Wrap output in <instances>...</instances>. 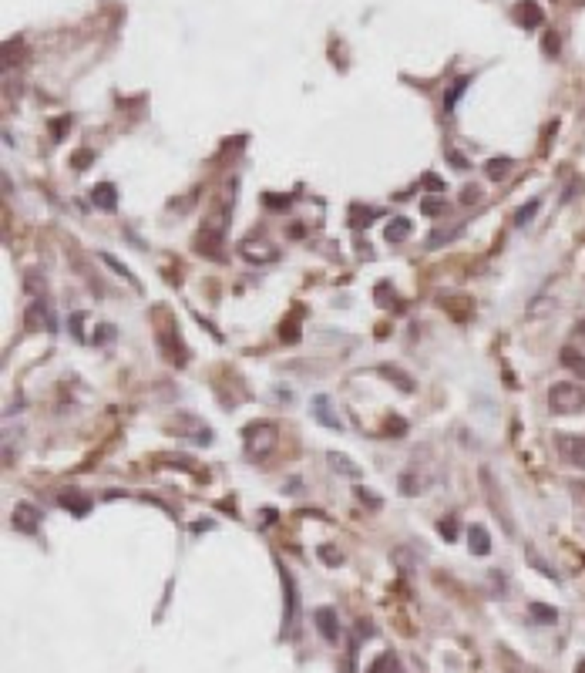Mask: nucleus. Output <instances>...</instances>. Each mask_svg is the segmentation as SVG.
I'll return each instance as SVG.
<instances>
[{
	"label": "nucleus",
	"mask_w": 585,
	"mask_h": 673,
	"mask_svg": "<svg viewBox=\"0 0 585 673\" xmlns=\"http://www.w3.org/2000/svg\"><path fill=\"white\" fill-rule=\"evenodd\" d=\"M548 407H552V414H579L585 411V387L582 384H552Z\"/></svg>",
	"instance_id": "obj_1"
},
{
	"label": "nucleus",
	"mask_w": 585,
	"mask_h": 673,
	"mask_svg": "<svg viewBox=\"0 0 585 673\" xmlns=\"http://www.w3.org/2000/svg\"><path fill=\"white\" fill-rule=\"evenodd\" d=\"M276 424L273 421H253L246 431H242V438H246V451L253 458H266L273 448H276Z\"/></svg>",
	"instance_id": "obj_2"
},
{
	"label": "nucleus",
	"mask_w": 585,
	"mask_h": 673,
	"mask_svg": "<svg viewBox=\"0 0 585 673\" xmlns=\"http://www.w3.org/2000/svg\"><path fill=\"white\" fill-rule=\"evenodd\" d=\"M280 579H283V596H286V610H283V636L296 640L300 630V593H296V579L280 566Z\"/></svg>",
	"instance_id": "obj_3"
},
{
	"label": "nucleus",
	"mask_w": 585,
	"mask_h": 673,
	"mask_svg": "<svg viewBox=\"0 0 585 673\" xmlns=\"http://www.w3.org/2000/svg\"><path fill=\"white\" fill-rule=\"evenodd\" d=\"M555 448L569 465L585 468V434H555Z\"/></svg>",
	"instance_id": "obj_4"
},
{
	"label": "nucleus",
	"mask_w": 585,
	"mask_h": 673,
	"mask_svg": "<svg viewBox=\"0 0 585 673\" xmlns=\"http://www.w3.org/2000/svg\"><path fill=\"white\" fill-rule=\"evenodd\" d=\"M313 418H317L323 428H330V431H344V418L333 414V401L327 394H317V397H313Z\"/></svg>",
	"instance_id": "obj_5"
},
{
	"label": "nucleus",
	"mask_w": 585,
	"mask_h": 673,
	"mask_svg": "<svg viewBox=\"0 0 585 673\" xmlns=\"http://www.w3.org/2000/svg\"><path fill=\"white\" fill-rule=\"evenodd\" d=\"M40 525V512L38 505H31V502H17V508H13V529L24 535H34Z\"/></svg>",
	"instance_id": "obj_6"
},
{
	"label": "nucleus",
	"mask_w": 585,
	"mask_h": 673,
	"mask_svg": "<svg viewBox=\"0 0 585 673\" xmlns=\"http://www.w3.org/2000/svg\"><path fill=\"white\" fill-rule=\"evenodd\" d=\"M515 21L532 31V27H542V21H545V11H542L535 0H518V4H515Z\"/></svg>",
	"instance_id": "obj_7"
},
{
	"label": "nucleus",
	"mask_w": 585,
	"mask_h": 673,
	"mask_svg": "<svg viewBox=\"0 0 585 673\" xmlns=\"http://www.w3.org/2000/svg\"><path fill=\"white\" fill-rule=\"evenodd\" d=\"M313 623L319 626L323 640H330V643H337V640H340V623H337V613H333L330 606H319V610H313Z\"/></svg>",
	"instance_id": "obj_8"
},
{
	"label": "nucleus",
	"mask_w": 585,
	"mask_h": 673,
	"mask_svg": "<svg viewBox=\"0 0 585 673\" xmlns=\"http://www.w3.org/2000/svg\"><path fill=\"white\" fill-rule=\"evenodd\" d=\"M481 482H484V488H488V502H491V508H495L498 515H501V522H505V532H515L511 515L505 512V502L498 498V485H495V478H491V471H488V468H481Z\"/></svg>",
	"instance_id": "obj_9"
},
{
	"label": "nucleus",
	"mask_w": 585,
	"mask_h": 673,
	"mask_svg": "<svg viewBox=\"0 0 585 673\" xmlns=\"http://www.w3.org/2000/svg\"><path fill=\"white\" fill-rule=\"evenodd\" d=\"M91 203L98 205L102 212H115L118 209V189L111 185V182H102V185L91 189Z\"/></svg>",
	"instance_id": "obj_10"
},
{
	"label": "nucleus",
	"mask_w": 585,
	"mask_h": 673,
	"mask_svg": "<svg viewBox=\"0 0 585 673\" xmlns=\"http://www.w3.org/2000/svg\"><path fill=\"white\" fill-rule=\"evenodd\" d=\"M178 424L192 431L189 441H195V445H212V428H209V424H202L195 414H182V418H178Z\"/></svg>",
	"instance_id": "obj_11"
},
{
	"label": "nucleus",
	"mask_w": 585,
	"mask_h": 673,
	"mask_svg": "<svg viewBox=\"0 0 585 673\" xmlns=\"http://www.w3.org/2000/svg\"><path fill=\"white\" fill-rule=\"evenodd\" d=\"M239 253L246 256V259H253V263H256V259H259V263H273V259L280 256L276 249H273V246H266V242H259V246H256L253 239H246V242H242V246H239Z\"/></svg>",
	"instance_id": "obj_12"
},
{
	"label": "nucleus",
	"mask_w": 585,
	"mask_h": 673,
	"mask_svg": "<svg viewBox=\"0 0 585 673\" xmlns=\"http://www.w3.org/2000/svg\"><path fill=\"white\" fill-rule=\"evenodd\" d=\"M559 360H562V367H569L575 377H582L585 381V354L582 350H575L572 343H569V347H562L559 350Z\"/></svg>",
	"instance_id": "obj_13"
},
{
	"label": "nucleus",
	"mask_w": 585,
	"mask_h": 673,
	"mask_svg": "<svg viewBox=\"0 0 585 673\" xmlns=\"http://www.w3.org/2000/svg\"><path fill=\"white\" fill-rule=\"evenodd\" d=\"M468 542H471V552H474V556H488V552H491V535H488L484 525H471Z\"/></svg>",
	"instance_id": "obj_14"
},
{
	"label": "nucleus",
	"mask_w": 585,
	"mask_h": 673,
	"mask_svg": "<svg viewBox=\"0 0 585 673\" xmlns=\"http://www.w3.org/2000/svg\"><path fill=\"white\" fill-rule=\"evenodd\" d=\"M67 512H75V515H88L91 512V498H84V495H77L75 488H67V492H61V498H58Z\"/></svg>",
	"instance_id": "obj_15"
},
{
	"label": "nucleus",
	"mask_w": 585,
	"mask_h": 673,
	"mask_svg": "<svg viewBox=\"0 0 585 673\" xmlns=\"http://www.w3.org/2000/svg\"><path fill=\"white\" fill-rule=\"evenodd\" d=\"M410 219H404V216H397V219H390L387 222V229H383V239L387 242H404L410 236Z\"/></svg>",
	"instance_id": "obj_16"
},
{
	"label": "nucleus",
	"mask_w": 585,
	"mask_h": 673,
	"mask_svg": "<svg viewBox=\"0 0 585 673\" xmlns=\"http://www.w3.org/2000/svg\"><path fill=\"white\" fill-rule=\"evenodd\" d=\"M381 374H383V377H390V381H397V387H400V391H408V394L414 391V377H408V374H404L400 367H390V364H383Z\"/></svg>",
	"instance_id": "obj_17"
},
{
	"label": "nucleus",
	"mask_w": 585,
	"mask_h": 673,
	"mask_svg": "<svg viewBox=\"0 0 585 673\" xmlns=\"http://www.w3.org/2000/svg\"><path fill=\"white\" fill-rule=\"evenodd\" d=\"M468 85H471V77H458V81L451 85V91L444 95V112H454V104H458V98L468 91Z\"/></svg>",
	"instance_id": "obj_18"
},
{
	"label": "nucleus",
	"mask_w": 585,
	"mask_h": 673,
	"mask_svg": "<svg viewBox=\"0 0 585 673\" xmlns=\"http://www.w3.org/2000/svg\"><path fill=\"white\" fill-rule=\"evenodd\" d=\"M508 168H511V158H491L484 166V176L491 178V182H501V178L508 176Z\"/></svg>",
	"instance_id": "obj_19"
},
{
	"label": "nucleus",
	"mask_w": 585,
	"mask_h": 673,
	"mask_svg": "<svg viewBox=\"0 0 585 673\" xmlns=\"http://www.w3.org/2000/svg\"><path fill=\"white\" fill-rule=\"evenodd\" d=\"M461 236V226H454V229H437V232H431L427 236V249H437L441 242H451V239H458Z\"/></svg>",
	"instance_id": "obj_20"
},
{
	"label": "nucleus",
	"mask_w": 585,
	"mask_h": 673,
	"mask_svg": "<svg viewBox=\"0 0 585 673\" xmlns=\"http://www.w3.org/2000/svg\"><path fill=\"white\" fill-rule=\"evenodd\" d=\"M102 263H108V266H111V269H115V273H118V276H121V280H128V283H131V286H135V290H141V283H138V280H135V276H131V269H128V266H121V263H118V259H115V256H108V253H102Z\"/></svg>",
	"instance_id": "obj_21"
},
{
	"label": "nucleus",
	"mask_w": 585,
	"mask_h": 673,
	"mask_svg": "<svg viewBox=\"0 0 585 673\" xmlns=\"http://www.w3.org/2000/svg\"><path fill=\"white\" fill-rule=\"evenodd\" d=\"M420 212H424V216H441V212H447V195H437V199H420Z\"/></svg>",
	"instance_id": "obj_22"
},
{
	"label": "nucleus",
	"mask_w": 585,
	"mask_h": 673,
	"mask_svg": "<svg viewBox=\"0 0 585 673\" xmlns=\"http://www.w3.org/2000/svg\"><path fill=\"white\" fill-rule=\"evenodd\" d=\"M330 465H333L337 471H344V475H350V478H356V475H360V468H356L354 461H350L346 455H337V451H330Z\"/></svg>",
	"instance_id": "obj_23"
},
{
	"label": "nucleus",
	"mask_w": 585,
	"mask_h": 673,
	"mask_svg": "<svg viewBox=\"0 0 585 673\" xmlns=\"http://www.w3.org/2000/svg\"><path fill=\"white\" fill-rule=\"evenodd\" d=\"M397 670H400V667H397L394 653H381V657H377V663H373L367 673H397Z\"/></svg>",
	"instance_id": "obj_24"
},
{
	"label": "nucleus",
	"mask_w": 585,
	"mask_h": 673,
	"mask_svg": "<svg viewBox=\"0 0 585 673\" xmlns=\"http://www.w3.org/2000/svg\"><path fill=\"white\" fill-rule=\"evenodd\" d=\"M538 205H542L538 199H532V203H525L522 209L515 212V226H528V219H532L535 212H538Z\"/></svg>",
	"instance_id": "obj_25"
},
{
	"label": "nucleus",
	"mask_w": 585,
	"mask_h": 673,
	"mask_svg": "<svg viewBox=\"0 0 585 673\" xmlns=\"http://www.w3.org/2000/svg\"><path fill=\"white\" fill-rule=\"evenodd\" d=\"M528 610H532L535 620H542V623H555V620H559V613L552 610V606H542V603H532Z\"/></svg>",
	"instance_id": "obj_26"
},
{
	"label": "nucleus",
	"mask_w": 585,
	"mask_h": 673,
	"mask_svg": "<svg viewBox=\"0 0 585 673\" xmlns=\"http://www.w3.org/2000/svg\"><path fill=\"white\" fill-rule=\"evenodd\" d=\"M40 313H44V303H34V306H31V310H27V317H24L27 330H38V323H40Z\"/></svg>",
	"instance_id": "obj_27"
},
{
	"label": "nucleus",
	"mask_w": 585,
	"mask_h": 673,
	"mask_svg": "<svg viewBox=\"0 0 585 673\" xmlns=\"http://www.w3.org/2000/svg\"><path fill=\"white\" fill-rule=\"evenodd\" d=\"M437 532L444 535V539H458V522H454V519H441V522H437Z\"/></svg>",
	"instance_id": "obj_28"
},
{
	"label": "nucleus",
	"mask_w": 585,
	"mask_h": 673,
	"mask_svg": "<svg viewBox=\"0 0 585 673\" xmlns=\"http://www.w3.org/2000/svg\"><path fill=\"white\" fill-rule=\"evenodd\" d=\"M319 559H323V562H330V566H340V562H344V556H337V552H333V549L319 546Z\"/></svg>",
	"instance_id": "obj_29"
},
{
	"label": "nucleus",
	"mask_w": 585,
	"mask_h": 673,
	"mask_svg": "<svg viewBox=\"0 0 585 673\" xmlns=\"http://www.w3.org/2000/svg\"><path fill=\"white\" fill-rule=\"evenodd\" d=\"M478 199H481V189H478V185H468V189H464V192H461V203H478Z\"/></svg>",
	"instance_id": "obj_30"
},
{
	"label": "nucleus",
	"mask_w": 585,
	"mask_h": 673,
	"mask_svg": "<svg viewBox=\"0 0 585 673\" xmlns=\"http://www.w3.org/2000/svg\"><path fill=\"white\" fill-rule=\"evenodd\" d=\"M545 54H548V58H552V54H559V38H555V34H548V38H545Z\"/></svg>",
	"instance_id": "obj_31"
},
{
	"label": "nucleus",
	"mask_w": 585,
	"mask_h": 673,
	"mask_svg": "<svg viewBox=\"0 0 585 673\" xmlns=\"http://www.w3.org/2000/svg\"><path fill=\"white\" fill-rule=\"evenodd\" d=\"M575 330H579V337H582V343H585V320L579 323V327H575Z\"/></svg>",
	"instance_id": "obj_32"
},
{
	"label": "nucleus",
	"mask_w": 585,
	"mask_h": 673,
	"mask_svg": "<svg viewBox=\"0 0 585 673\" xmlns=\"http://www.w3.org/2000/svg\"><path fill=\"white\" fill-rule=\"evenodd\" d=\"M575 673H585V660H579V667H575Z\"/></svg>",
	"instance_id": "obj_33"
},
{
	"label": "nucleus",
	"mask_w": 585,
	"mask_h": 673,
	"mask_svg": "<svg viewBox=\"0 0 585 673\" xmlns=\"http://www.w3.org/2000/svg\"><path fill=\"white\" fill-rule=\"evenodd\" d=\"M575 492H582V495H585V482H579V485H575Z\"/></svg>",
	"instance_id": "obj_34"
}]
</instances>
